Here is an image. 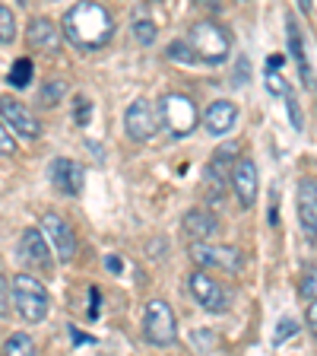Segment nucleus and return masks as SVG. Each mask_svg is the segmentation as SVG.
I'll list each match as a JSON object with an SVG mask.
<instances>
[{
	"label": "nucleus",
	"mask_w": 317,
	"mask_h": 356,
	"mask_svg": "<svg viewBox=\"0 0 317 356\" xmlns=\"http://www.w3.org/2000/svg\"><path fill=\"white\" fill-rule=\"evenodd\" d=\"M111 32H114V22H111L108 10L102 3H74V7L64 13V35L83 48V51H96L105 48L111 42Z\"/></svg>",
	"instance_id": "nucleus-1"
},
{
	"label": "nucleus",
	"mask_w": 317,
	"mask_h": 356,
	"mask_svg": "<svg viewBox=\"0 0 317 356\" xmlns=\"http://www.w3.org/2000/svg\"><path fill=\"white\" fill-rule=\"evenodd\" d=\"M187 44H191L194 54H197V60H203V64H222L232 51L229 32L222 29V26H216V22H209V19L194 22L191 32H187Z\"/></svg>",
	"instance_id": "nucleus-2"
},
{
	"label": "nucleus",
	"mask_w": 317,
	"mask_h": 356,
	"mask_svg": "<svg viewBox=\"0 0 317 356\" xmlns=\"http://www.w3.org/2000/svg\"><path fill=\"white\" fill-rule=\"evenodd\" d=\"M159 121L165 124V131H169L171 137H187V134H194L200 115H197V105H194L191 96H185V92H169V96L159 99Z\"/></svg>",
	"instance_id": "nucleus-3"
},
{
	"label": "nucleus",
	"mask_w": 317,
	"mask_h": 356,
	"mask_svg": "<svg viewBox=\"0 0 317 356\" xmlns=\"http://www.w3.org/2000/svg\"><path fill=\"white\" fill-rule=\"evenodd\" d=\"M13 302H16V312L22 315V321H44L48 315V289L29 274H16L13 280Z\"/></svg>",
	"instance_id": "nucleus-4"
},
{
	"label": "nucleus",
	"mask_w": 317,
	"mask_h": 356,
	"mask_svg": "<svg viewBox=\"0 0 317 356\" xmlns=\"http://www.w3.org/2000/svg\"><path fill=\"white\" fill-rule=\"evenodd\" d=\"M178 334V321L175 312L165 299H149L146 312H143V337L153 347H171Z\"/></svg>",
	"instance_id": "nucleus-5"
},
{
	"label": "nucleus",
	"mask_w": 317,
	"mask_h": 356,
	"mask_svg": "<svg viewBox=\"0 0 317 356\" xmlns=\"http://www.w3.org/2000/svg\"><path fill=\"white\" fill-rule=\"evenodd\" d=\"M187 286H191V296L207 312H213V315L229 309V293L222 289V283H216L213 277L203 274V270H191V274H187Z\"/></svg>",
	"instance_id": "nucleus-6"
},
{
	"label": "nucleus",
	"mask_w": 317,
	"mask_h": 356,
	"mask_svg": "<svg viewBox=\"0 0 317 356\" xmlns=\"http://www.w3.org/2000/svg\"><path fill=\"white\" fill-rule=\"evenodd\" d=\"M124 131L130 140H149L155 131H159V111L146 102V99H137V102L127 105L124 111Z\"/></svg>",
	"instance_id": "nucleus-7"
},
{
	"label": "nucleus",
	"mask_w": 317,
	"mask_h": 356,
	"mask_svg": "<svg viewBox=\"0 0 317 356\" xmlns=\"http://www.w3.org/2000/svg\"><path fill=\"white\" fill-rule=\"evenodd\" d=\"M191 261H197L200 267H222V270H229V274H238L244 258L238 248H232V245L197 242V245H191Z\"/></svg>",
	"instance_id": "nucleus-8"
},
{
	"label": "nucleus",
	"mask_w": 317,
	"mask_h": 356,
	"mask_svg": "<svg viewBox=\"0 0 317 356\" xmlns=\"http://www.w3.org/2000/svg\"><path fill=\"white\" fill-rule=\"evenodd\" d=\"M232 188H235V197L241 204V210L254 207V200H257V165L254 159H238L235 169H232Z\"/></svg>",
	"instance_id": "nucleus-9"
},
{
	"label": "nucleus",
	"mask_w": 317,
	"mask_h": 356,
	"mask_svg": "<svg viewBox=\"0 0 317 356\" xmlns=\"http://www.w3.org/2000/svg\"><path fill=\"white\" fill-rule=\"evenodd\" d=\"M42 232L48 236V242L54 245V252L60 254V261H70L76 254V238H74V229L60 220L58 213H44L42 216Z\"/></svg>",
	"instance_id": "nucleus-10"
},
{
	"label": "nucleus",
	"mask_w": 317,
	"mask_h": 356,
	"mask_svg": "<svg viewBox=\"0 0 317 356\" xmlns=\"http://www.w3.org/2000/svg\"><path fill=\"white\" fill-rule=\"evenodd\" d=\"M298 222L308 238H317V181L302 178L298 181Z\"/></svg>",
	"instance_id": "nucleus-11"
},
{
	"label": "nucleus",
	"mask_w": 317,
	"mask_h": 356,
	"mask_svg": "<svg viewBox=\"0 0 317 356\" xmlns=\"http://www.w3.org/2000/svg\"><path fill=\"white\" fill-rule=\"evenodd\" d=\"M235 121H238V108L229 99H216V102H209L207 111H203V127H207L213 137H225V134L235 127Z\"/></svg>",
	"instance_id": "nucleus-12"
},
{
	"label": "nucleus",
	"mask_w": 317,
	"mask_h": 356,
	"mask_svg": "<svg viewBox=\"0 0 317 356\" xmlns=\"http://www.w3.org/2000/svg\"><path fill=\"white\" fill-rule=\"evenodd\" d=\"M3 124H10L16 134H22V137H29V140H35V137H42V124H38V118L32 115L29 108L22 102H13V99H3Z\"/></svg>",
	"instance_id": "nucleus-13"
},
{
	"label": "nucleus",
	"mask_w": 317,
	"mask_h": 356,
	"mask_svg": "<svg viewBox=\"0 0 317 356\" xmlns=\"http://www.w3.org/2000/svg\"><path fill=\"white\" fill-rule=\"evenodd\" d=\"M51 181H54V188H58L60 194H80L83 191V181H86V172H83V165L80 163H74V159H54V165H51Z\"/></svg>",
	"instance_id": "nucleus-14"
},
{
	"label": "nucleus",
	"mask_w": 317,
	"mask_h": 356,
	"mask_svg": "<svg viewBox=\"0 0 317 356\" xmlns=\"http://www.w3.org/2000/svg\"><path fill=\"white\" fill-rule=\"evenodd\" d=\"M181 226H185L191 245H197V242H207V238H213V232L219 229V220H216L209 210L197 207V210H187L185 220H181Z\"/></svg>",
	"instance_id": "nucleus-15"
},
{
	"label": "nucleus",
	"mask_w": 317,
	"mask_h": 356,
	"mask_svg": "<svg viewBox=\"0 0 317 356\" xmlns=\"http://www.w3.org/2000/svg\"><path fill=\"white\" fill-rule=\"evenodd\" d=\"M29 44L38 51L58 54L60 51V29L51 19H32L29 22Z\"/></svg>",
	"instance_id": "nucleus-16"
},
{
	"label": "nucleus",
	"mask_w": 317,
	"mask_h": 356,
	"mask_svg": "<svg viewBox=\"0 0 317 356\" xmlns=\"http://www.w3.org/2000/svg\"><path fill=\"white\" fill-rule=\"evenodd\" d=\"M19 252L29 264L44 267L48 264V236H44L42 229H26L19 238Z\"/></svg>",
	"instance_id": "nucleus-17"
},
{
	"label": "nucleus",
	"mask_w": 317,
	"mask_h": 356,
	"mask_svg": "<svg viewBox=\"0 0 317 356\" xmlns=\"http://www.w3.org/2000/svg\"><path fill=\"white\" fill-rule=\"evenodd\" d=\"M289 51L295 58L298 64V74H302L305 83H311V60H308V51H305V42H302V29L295 26V19H289Z\"/></svg>",
	"instance_id": "nucleus-18"
},
{
	"label": "nucleus",
	"mask_w": 317,
	"mask_h": 356,
	"mask_svg": "<svg viewBox=\"0 0 317 356\" xmlns=\"http://www.w3.org/2000/svg\"><path fill=\"white\" fill-rule=\"evenodd\" d=\"M3 356H35V341L29 334L13 331L7 337V343H3Z\"/></svg>",
	"instance_id": "nucleus-19"
},
{
	"label": "nucleus",
	"mask_w": 317,
	"mask_h": 356,
	"mask_svg": "<svg viewBox=\"0 0 317 356\" xmlns=\"http://www.w3.org/2000/svg\"><path fill=\"white\" fill-rule=\"evenodd\" d=\"M29 80H32V60L29 58H19L13 67H10V86H16V89H26L29 86Z\"/></svg>",
	"instance_id": "nucleus-20"
},
{
	"label": "nucleus",
	"mask_w": 317,
	"mask_h": 356,
	"mask_svg": "<svg viewBox=\"0 0 317 356\" xmlns=\"http://www.w3.org/2000/svg\"><path fill=\"white\" fill-rule=\"evenodd\" d=\"M64 92H67L64 80H48V83H44V89H42V105L54 108V105H58L60 99H64Z\"/></svg>",
	"instance_id": "nucleus-21"
},
{
	"label": "nucleus",
	"mask_w": 317,
	"mask_h": 356,
	"mask_svg": "<svg viewBox=\"0 0 317 356\" xmlns=\"http://www.w3.org/2000/svg\"><path fill=\"white\" fill-rule=\"evenodd\" d=\"M155 35H159V29H155L153 19H137L133 22V38H137L140 44H153Z\"/></svg>",
	"instance_id": "nucleus-22"
},
{
	"label": "nucleus",
	"mask_w": 317,
	"mask_h": 356,
	"mask_svg": "<svg viewBox=\"0 0 317 356\" xmlns=\"http://www.w3.org/2000/svg\"><path fill=\"white\" fill-rule=\"evenodd\" d=\"M13 38H16L13 13H10V7H0V42H3V44H13Z\"/></svg>",
	"instance_id": "nucleus-23"
},
{
	"label": "nucleus",
	"mask_w": 317,
	"mask_h": 356,
	"mask_svg": "<svg viewBox=\"0 0 317 356\" xmlns=\"http://www.w3.org/2000/svg\"><path fill=\"white\" fill-rule=\"evenodd\" d=\"M169 58L171 60H181V64H194V60H197V54H194V48L187 42H171L169 44Z\"/></svg>",
	"instance_id": "nucleus-24"
},
{
	"label": "nucleus",
	"mask_w": 317,
	"mask_h": 356,
	"mask_svg": "<svg viewBox=\"0 0 317 356\" xmlns=\"http://www.w3.org/2000/svg\"><path fill=\"white\" fill-rule=\"evenodd\" d=\"M266 89H270L273 96H289V86L280 76V70H266Z\"/></svg>",
	"instance_id": "nucleus-25"
},
{
	"label": "nucleus",
	"mask_w": 317,
	"mask_h": 356,
	"mask_svg": "<svg viewBox=\"0 0 317 356\" xmlns=\"http://www.w3.org/2000/svg\"><path fill=\"white\" fill-rule=\"evenodd\" d=\"M0 153L16 156V140H13V127L10 124H0Z\"/></svg>",
	"instance_id": "nucleus-26"
},
{
	"label": "nucleus",
	"mask_w": 317,
	"mask_h": 356,
	"mask_svg": "<svg viewBox=\"0 0 317 356\" xmlns=\"http://www.w3.org/2000/svg\"><path fill=\"white\" fill-rule=\"evenodd\" d=\"M298 331V325L292 318H282L280 325H276V334H273V343H286L289 337H292V334Z\"/></svg>",
	"instance_id": "nucleus-27"
},
{
	"label": "nucleus",
	"mask_w": 317,
	"mask_h": 356,
	"mask_svg": "<svg viewBox=\"0 0 317 356\" xmlns=\"http://www.w3.org/2000/svg\"><path fill=\"white\" fill-rule=\"evenodd\" d=\"M298 289H302V296H305V299L317 302V270H311V274L302 280V286H298Z\"/></svg>",
	"instance_id": "nucleus-28"
},
{
	"label": "nucleus",
	"mask_w": 317,
	"mask_h": 356,
	"mask_svg": "<svg viewBox=\"0 0 317 356\" xmlns=\"http://www.w3.org/2000/svg\"><path fill=\"white\" fill-rule=\"evenodd\" d=\"M89 121H92V102H86V99H76V124L86 127Z\"/></svg>",
	"instance_id": "nucleus-29"
},
{
	"label": "nucleus",
	"mask_w": 317,
	"mask_h": 356,
	"mask_svg": "<svg viewBox=\"0 0 317 356\" xmlns=\"http://www.w3.org/2000/svg\"><path fill=\"white\" fill-rule=\"evenodd\" d=\"M286 105H289V118H292L295 131H302V111H298V102H295V96H292V92L286 96Z\"/></svg>",
	"instance_id": "nucleus-30"
},
{
	"label": "nucleus",
	"mask_w": 317,
	"mask_h": 356,
	"mask_svg": "<svg viewBox=\"0 0 317 356\" xmlns=\"http://www.w3.org/2000/svg\"><path fill=\"white\" fill-rule=\"evenodd\" d=\"M10 286H13V283L3 277V280H0V293H3V315L10 312Z\"/></svg>",
	"instance_id": "nucleus-31"
},
{
	"label": "nucleus",
	"mask_w": 317,
	"mask_h": 356,
	"mask_svg": "<svg viewBox=\"0 0 317 356\" xmlns=\"http://www.w3.org/2000/svg\"><path fill=\"white\" fill-rule=\"evenodd\" d=\"M308 327H311V334L317 337V302L308 305Z\"/></svg>",
	"instance_id": "nucleus-32"
},
{
	"label": "nucleus",
	"mask_w": 317,
	"mask_h": 356,
	"mask_svg": "<svg viewBox=\"0 0 317 356\" xmlns=\"http://www.w3.org/2000/svg\"><path fill=\"white\" fill-rule=\"evenodd\" d=\"M105 264H108V270H114V274L121 270V258H118V254H108V261H105Z\"/></svg>",
	"instance_id": "nucleus-33"
},
{
	"label": "nucleus",
	"mask_w": 317,
	"mask_h": 356,
	"mask_svg": "<svg viewBox=\"0 0 317 356\" xmlns=\"http://www.w3.org/2000/svg\"><path fill=\"white\" fill-rule=\"evenodd\" d=\"M70 334H74V341H76V343H86V341H92V337H86V334H80V331H76V327H70Z\"/></svg>",
	"instance_id": "nucleus-34"
},
{
	"label": "nucleus",
	"mask_w": 317,
	"mask_h": 356,
	"mask_svg": "<svg viewBox=\"0 0 317 356\" xmlns=\"http://www.w3.org/2000/svg\"><path fill=\"white\" fill-rule=\"evenodd\" d=\"M244 76H248V60H241V64H238V83H244Z\"/></svg>",
	"instance_id": "nucleus-35"
}]
</instances>
